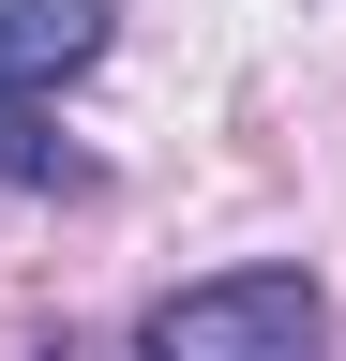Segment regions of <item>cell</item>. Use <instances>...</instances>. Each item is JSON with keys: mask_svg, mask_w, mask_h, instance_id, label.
<instances>
[{"mask_svg": "<svg viewBox=\"0 0 346 361\" xmlns=\"http://www.w3.org/2000/svg\"><path fill=\"white\" fill-rule=\"evenodd\" d=\"M316 331H331L316 271H211L136 316V361H316Z\"/></svg>", "mask_w": 346, "mask_h": 361, "instance_id": "cell-1", "label": "cell"}, {"mask_svg": "<svg viewBox=\"0 0 346 361\" xmlns=\"http://www.w3.org/2000/svg\"><path fill=\"white\" fill-rule=\"evenodd\" d=\"M91 61H106V0H0V106H30Z\"/></svg>", "mask_w": 346, "mask_h": 361, "instance_id": "cell-2", "label": "cell"}]
</instances>
